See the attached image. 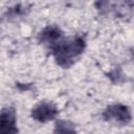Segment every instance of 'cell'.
Here are the masks:
<instances>
[{"mask_svg":"<svg viewBox=\"0 0 134 134\" xmlns=\"http://www.w3.org/2000/svg\"><path fill=\"white\" fill-rule=\"evenodd\" d=\"M57 108L49 103H42L32 110V117L39 121L45 122L51 120L57 115Z\"/></svg>","mask_w":134,"mask_h":134,"instance_id":"cell-3","label":"cell"},{"mask_svg":"<svg viewBox=\"0 0 134 134\" xmlns=\"http://www.w3.org/2000/svg\"><path fill=\"white\" fill-rule=\"evenodd\" d=\"M85 42L82 38H75L72 41H65L59 43L53 47V54L58 63L63 67H68L84 50Z\"/></svg>","mask_w":134,"mask_h":134,"instance_id":"cell-1","label":"cell"},{"mask_svg":"<svg viewBox=\"0 0 134 134\" xmlns=\"http://www.w3.org/2000/svg\"><path fill=\"white\" fill-rule=\"evenodd\" d=\"M62 36V32L57 27H47L41 32V40L43 42H53Z\"/></svg>","mask_w":134,"mask_h":134,"instance_id":"cell-5","label":"cell"},{"mask_svg":"<svg viewBox=\"0 0 134 134\" xmlns=\"http://www.w3.org/2000/svg\"><path fill=\"white\" fill-rule=\"evenodd\" d=\"M16 131L15 109L6 108L0 113V133H10Z\"/></svg>","mask_w":134,"mask_h":134,"instance_id":"cell-4","label":"cell"},{"mask_svg":"<svg viewBox=\"0 0 134 134\" xmlns=\"http://www.w3.org/2000/svg\"><path fill=\"white\" fill-rule=\"evenodd\" d=\"M104 116L107 120H114L118 124H128L131 119L130 111L127 107L121 105H114L107 108L104 113Z\"/></svg>","mask_w":134,"mask_h":134,"instance_id":"cell-2","label":"cell"}]
</instances>
